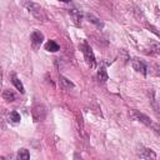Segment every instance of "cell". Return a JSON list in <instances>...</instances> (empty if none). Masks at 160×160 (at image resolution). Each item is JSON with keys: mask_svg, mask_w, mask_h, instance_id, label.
<instances>
[{"mask_svg": "<svg viewBox=\"0 0 160 160\" xmlns=\"http://www.w3.org/2000/svg\"><path fill=\"white\" fill-rule=\"evenodd\" d=\"M151 102H152V109H154V111H155V114H156V116H158V119L160 121V105L156 104V101L154 99L151 100Z\"/></svg>", "mask_w": 160, "mask_h": 160, "instance_id": "obj_18", "label": "cell"}, {"mask_svg": "<svg viewBox=\"0 0 160 160\" xmlns=\"http://www.w3.org/2000/svg\"><path fill=\"white\" fill-rule=\"evenodd\" d=\"M9 118H10V120H11L12 122H15V124L20 121V114H19L18 111H15V110L10 112V115H9Z\"/></svg>", "mask_w": 160, "mask_h": 160, "instance_id": "obj_17", "label": "cell"}, {"mask_svg": "<svg viewBox=\"0 0 160 160\" xmlns=\"http://www.w3.org/2000/svg\"><path fill=\"white\" fill-rule=\"evenodd\" d=\"M30 40H31V45H32V48H34V49H39L40 45L42 44L44 35H42V32L35 30V31H32V34H31V36H30Z\"/></svg>", "mask_w": 160, "mask_h": 160, "instance_id": "obj_6", "label": "cell"}, {"mask_svg": "<svg viewBox=\"0 0 160 160\" xmlns=\"http://www.w3.org/2000/svg\"><path fill=\"white\" fill-rule=\"evenodd\" d=\"M130 116H131L134 120H138V121L142 122L144 125H146V126H149V128H152L158 134H160V128H159V125H158V124H155V122H154V121H152L148 115H145V114L140 112L139 110H131Z\"/></svg>", "mask_w": 160, "mask_h": 160, "instance_id": "obj_1", "label": "cell"}, {"mask_svg": "<svg viewBox=\"0 0 160 160\" xmlns=\"http://www.w3.org/2000/svg\"><path fill=\"white\" fill-rule=\"evenodd\" d=\"M79 48H80L81 52L84 54V58H85L86 64H88L90 68H94V66H95V64H96V60H95V55H94V52H92L91 48H90L86 42H82Z\"/></svg>", "mask_w": 160, "mask_h": 160, "instance_id": "obj_3", "label": "cell"}, {"mask_svg": "<svg viewBox=\"0 0 160 160\" xmlns=\"http://www.w3.org/2000/svg\"><path fill=\"white\" fill-rule=\"evenodd\" d=\"M60 82H61V85L65 88V89H72L74 88V84L68 79V78H65V76H62V75H60Z\"/></svg>", "mask_w": 160, "mask_h": 160, "instance_id": "obj_13", "label": "cell"}, {"mask_svg": "<svg viewBox=\"0 0 160 160\" xmlns=\"http://www.w3.org/2000/svg\"><path fill=\"white\" fill-rule=\"evenodd\" d=\"M98 79L101 82H105L108 80V72H106L105 68H100L99 69V71H98Z\"/></svg>", "mask_w": 160, "mask_h": 160, "instance_id": "obj_15", "label": "cell"}, {"mask_svg": "<svg viewBox=\"0 0 160 160\" xmlns=\"http://www.w3.org/2000/svg\"><path fill=\"white\" fill-rule=\"evenodd\" d=\"M31 114H32V119L35 122H39V121H42L46 116V108L42 105V104H36L32 110H31Z\"/></svg>", "mask_w": 160, "mask_h": 160, "instance_id": "obj_4", "label": "cell"}, {"mask_svg": "<svg viewBox=\"0 0 160 160\" xmlns=\"http://www.w3.org/2000/svg\"><path fill=\"white\" fill-rule=\"evenodd\" d=\"M2 99L6 100V101H14L15 100V94L11 90L6 89V90L2 91Z\"/></svg>", "mask_w": 160, "mask_h": 160, "instance_id": "obj_12", "label": "cell"}, {"mask_svg": "<svg viewBox=\"0 0 160 160\" xmlns=\"http://www.w3.org/2000/svg\"><path fill=\"white\" fill-rule=\"evenodd\" d=\"M76 122H78V126H79V131L82 135L84 134V121H82L81 114H79V112H76Z\"/></svg>", "mask_w": 160, "mask_h": 160, "instance_id": "obj_16", "label": "cell"}, {"mask_svg": "<svg viewBox=\"0 0 160 160\" xmlns=\"http://www.w3.org/2000/svg\"><path fill=\"white\" fill-rule=\"evenodd\" d=\"M155 68H156V69H158V71H156V72H158V75H160V66H158V65H156V66H155Z\"/></svg>", "mask_w": 160, "mask_h": 160, "instance_id": "obj_19", "label": "cell"}, {"mask_svg": "<svg viewBox=\"0 0 160 160\" xmlns=\"http://www.w3.org/2000/svg\"><path fill=\"white\" fill-rule=\"evenodd\" d=\"M69 15L71 16V19H72V21L75 22V25H78V26L81 25L82 14H81L79 10H76V9H70V10H69Z\"/></svg>", "mask_w": 160, "mask_h": 160, "instance_id": "obj_8", "label": "cell"}, {"mask_svg": "<svg viewBox=\"0 0 160 160\" xmlns=\"http://www.w3.org/2000/svg\"><path fill=\"white\" fill-rule=\"evenodd\" d=\"M138 155L144 160H156V154L151 149H148V148L140 146L138 150Z\"/></svg>", "mask_w": 160, "mask_h": 160, "instance_id": "obj_5", "label": "cell"}, {"mask_svg": "<svg viewBox=\"0 0 160 160\" xmlns=\"http://www.w3.org/2000/svg\"><path fill=\"white\" fill-rule=\"evenodd\" d=\"M24 6H25L26 10H28L32 16H35L38 20H41V21L46 20V16H45V14H44V11H42V9H41V6H40L39 4L34 2V1H25V2H24Z\"/></svg>", "mask_w": 160, "mask_h": 160, "instance_id": "obj_2", "label": "cell"}, {"mask_svg": "<svg viewBox=\"0 0 160 160\" xmlns=\"http://www.w3.org/2000/svg\"><path fill=\"white\" fill-rule=\"evenodd\" d=\"M45 49L48 50V51H51V52H55V51H58L59 49H60V46L54 41V40H49L46 44H45Z\"/></svg>", "mask_w": 160, "mask_h": 160, "instance_id": "obj_11", "label": "cell"}, {"mask_svg": "<svg viewBox=\"0 0 160 160\" xmlns=\"http://www.w3.org/2000/svg\"><path fill=\"white\" fill-rule=\"evenodd\" d=\"M80 160H81V159H80Z\"/></svg>", "mask_w": 160, "mask_h": 160, "instance_id": "obj_20", "label": "cell"}, {"mask_svg": "<svg viewBox=\"0 0 160 160\" xmlns=\"http://www.w3.org/2000/svg\"><path fill=\"white\" fill-rule=\"evenodd\" d=\"M85 16L88 18V20L90 22H92L94 25H96V28H99V29H102L104 28V22L99 18H96L95 15H92V14H85Z\"/></svg>", "mask_w": 160, "mask_h": 160, "instance_id": "obj_9", "label": "cell"}, {"mask_svg": "<svg viewBox=\"0 0 160 160\" xmlns=\"http://www.w3.org/2000/svg\"><path fill=\"white\" fill-rule=\"evenodd\" d=\"M131 66L134 68V70H136L138 72H141L142 75H146V74H148V68H146V65H145L140 59H138V58H134V59L131 60Z\"/></svg>", "mask_w": 160, "mask_h": 160, "instance_id": "obj_7", "label": "cell"}, {"mask_svg": "<svg viewBox=\"0 0 160 160\" xmlns=\"http://www.w3.org/2000/svg\"><path fill=\"white\" fill-rule=\"evenodd\" d=\"M30 159V154L26 149H20L18 151V160H29Z\"/></svg>", "mask_w": 160, "mask_h": 160, "instance_id": "obj_14", "label": "cell"}, {"mask_svg": "<svg viewBox=\"0 0 160 160\" xmlns=\"http://www.w3.org/2000/svg\"><path fill=\"white\" fill-rule=\"evenodd\" d=\"M11 82L14 84V86H15V88L21 92V94H24V92H25V89H24L22 82L19 80V78H18L15 74H12V75H11Z\"/></svg>", "mask_w": 160, "mask_h": 160, "instance_id": "obj_10", "label": "cell"}]
</instances>
